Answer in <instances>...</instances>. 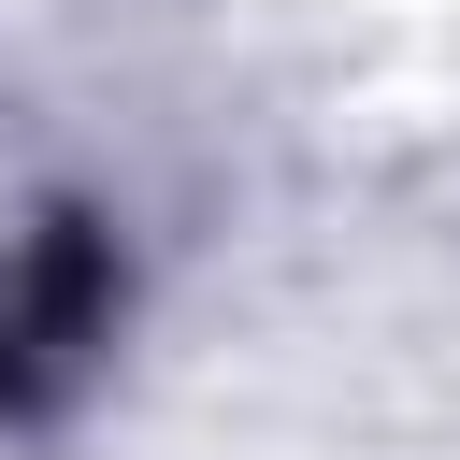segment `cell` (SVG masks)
<instances>
[{
  "label": "cell",
  "instance_id": "cell-1",
  "mask_svg": "<svg viewBox=\"0 0 460 460\" xmlns=\"http://www.w3.org/2000/svg\"><path fill=\"white\" fill-rule=\"evenodd\" d=\"M101 331H115V273H101L86 216H58V230L0 273V402H58Z\"/></svg>",
  "mask_w": 460,
  "mask_h": 460
}]
</instances>
